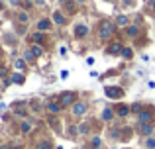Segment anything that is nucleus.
Returning <instances> with one entry per match:
<instances>
[{
    "instance_id": "f257e3e1",
    "label": "nucleus",
    "mask_w": 155,
    "mask_h": 149,
    "mask_svg": "<svg viewBox=\"0 0 155 149\" xmlns=\"http://www.w3.org/2000/svg\"><path fill=\"white\" fill-rule=\"evenodd\" d=\"M112 31H114V24L112 22H102V26H100V37L108 39L110 35H112Z\"/></svg>"
},
{
    "instance_id": "f03ea898",
    "label": "nucleus",
    "mask_w": 155,
    "mask_h": 149,
    "mask_svg": "<svg viewBox=\"0 0 155 149\" xmlns=\"http://www.w3.org/2000/svg\"><path fill=\"white\" fill-rule=\"evenodd\" d=\"M73 100H75V92H63V94H61V100H59V102L63 104V106H67V104H71Z\"/></svg>"
},
{
    "instance_id": "7ed1b4c3",
    "label": "nucleus",
    "mask_w": 155,
    "mask_h": 149,
    "mask_svg": "<svg viewBox=\"0 0 155 149\" xmlns=\"http://www.w3.org/2000/svg\"><path fill=\"white\" fill-rule=\"evenodd\" d=\"M106 94L110 96V98H120L122 94H124V92H122V88H106Z\"/></svg>"
},
{
    "instance_id": "20e7f679",
    "label": "nucleus",
    "mask_w": 155,
    "mask_h": 149,
    "mask_svg": "<svg viewBox=\"0 0 155 149\" xmlns=\"http://www.w3.org/2000/svg\"><path fill=\"white\" fill-rule=\"evenodd\" d=\"M84 112H87V106H84L83 102H77L75 106H73V114L75 116H81V114H84Z\"/></svg>"
},
{
    "instance_id": "39448f33",
    "label": "nucleus",
    "mask_w": 155,
    "mask_h": 149,
    "mask_svg": "<svg viewBox=\"0 0 155 149\" xmlns=\"http://www.w3.org/2000/svg\"><path fill=\"white\" fill-rule=\"evenodd\" d=\"M122 45L120 43H112V45H110V49H108V53H112V55H118V53H122Z\"/></svg>"
},
{
    "instance_id": "423d86ee",
    "label": "nucleus",
    "mask_w": 155,
    "mask_h": 149,
    "mask_svg": "<svg viewBox=\"0 0 155 149\" xmlns=\"http://www.w3.org/2000/svg\"><path fill=\"white\" fill-rule=\"evenodd\" d=\"M61 106H63V104H57V102H49V104H47V110H49V112H53V114H57V112L61 110Z\"/></svg>"
},
{
    "instance_id": "0eeeda50",
    "label": "nucleus",
    "mask_w": 155,
    "mask_h": 149,
    "mask_svg": "<svg viewBox=\"0 0 155 149\" xmlns=\"http://www.w3.org/2000/svg\"><path fill=\"white\" fill-rule=\"evenodd\" d=\"M75 34L79 35V37H81V35H87V34H88V28H87V26H77Z\"/></svg>"
},
{
    "instance_id": "6e6552de",
    "label": "nucleus",
    "mask_w": 155,
    "mask_h": 149,
    "mask_svg": "<svg viewBox=\"0 0 155 149\" xmlns=\"http://www.w3.org/2000/svg\"><path fill=\"white\" fill-rule=\"evenodd\" d=\"M12 83L24 84V75H20V73H14V75H12Z\"/></svg>"
},
{
    "instance_id": "1a4fd4ad",
    "label": "nucleus",
    "mask_w": 155,
    "mask_h": 149,
    "mask_svg": "<svg viewBox=\"0 0 155 149\" xmlns=\"http://www.w3.org/2000/svg\"><path fill=\"white\" fill-rule=\"evenodd\" d=\"M149 120H151V114H149V112H141V114H140V122L141 124H143V122L147 124Z\"/></svg>"
},
{
    "instance_id": "9d476101",
    "label": "nucleus",
    "mask_w": 155,
    "mask_h": 149,
    "mask_svg": "<svg viewBox=\"0 0 155 149\" xmlns=\"http://www.w3.org/2000/svg\"><path fill=\"white\" fill-rule=\"evenodd\" d=\"M38 30H49V20H41V22L38 24Z\"/></svg>"
},
{
    "instance_id": "9b49d317",
    "label": "nucleus",
    "mask_w": 155,
    "mask_h": 149,
    "mask_svg": "<svg viewBox=\"0 0 155 149\" xmlns=\"http://www.w3.org/2000/svg\"><path fill=\"white\" fill-rule=\"evenodd\" d=\"M53 20H55V24H63V22H65L61 12H55V14H53Z\"/></svg>"
},
{
    "instance_id": "f8f14e48",
    "label": "nucleus",
    "mask_w": 155,
    "mask_h": 149,
    "mask_svg": "<svg viewBox=\"0 0 155 149\" xmlns=\"http://www.w3.org/2000/svg\"><path fill=\"white\" fill-rule=\"evenodd\" d=\"M137 31H140V30H137L136 26H130V28H128V35H130V37H136Z\"/></svg>"
},
{
    "instance_id": "ddd939ff",
    "label": "nucleus",
    "mask_w": 155,
    "mask_h": 149,
    "mask_svg": "<svg viewBox=\"0 0 155 149\" xmlns=\"http://www.w3.org/2000/svg\"><path fill=\"white\" fill-rule=\"evenodd\" d=\"M118 26H128V18H126V16H118Z\"/></svg>"
},
{
    "instance_id": "4468645a",
    "label": "nucleus",
    "mask_w": 155,
    "mask_h": 149,
    "mask_svg": "<svg viewBox=\"0 0 155 149\" xmlns=\"http://www.w3.org/2000/svg\"><path fill=\"white\" fill-rule=\"evenodd\" d=\"M128 112H130V108H128V106H120V108H118V114H120V116H126Z\"/></svg>"
},
{
    "instance_id": "2eb2a0df",
    "label": "nucleus",
    "mask_w": 155,
    "mask_h": 149,
    "mask_svg": "<svg viewBox=\"0 0 155 149\" xmlns=\"http://www.w3.org/2000/svg\"><path fill=\"white\" fill-rule=\"evenodd\" d=\"M141 134L149 135V134H151V126H147V124H145V126H141Z\"/></svg>"
},
{
    "instance_id": "dca6fc26",
    "label": "nucleus",
    "mask_w": 155,
    "mask_h": 149,
    "mask_svg": "<svg viewBox=\"0 0 155 149\" xmlns=\"http://www.w3.org/2000/svg\"><path fill=\"white\" fill-rule=\"evenodd\" d=\"M102 118H104V120H110V118H112V110H110V108H106V110H104Z\"/></svg>"
},
{
    "instance_id": "f3484780",
    "label": "nucleus",
    "mask_w": 155,
    "mask_h": 149,
    "mask_svg": "<svg viewBox=\"0 0 155 149\" xmlns=\"http://www.w3.org/2000/svg\"><path fill=\"white\" fill-rule=\"evenodd\" d=\"M31 53H34V55H41V47H39V45H34V47H31Z\"/></svg>"
},
{
    "instance_id": "a211bd4d",
    "label": "nucleus",
    "mask_w": 155,
    "mask_h": 149,
    "mask_svg": "<svg viewBox=\"0 0 155 149\" xmlns=\"http://www.w3.org/2000/svg\"><path fill=\"white\" fill-rule=\"evenodd\" d=\"M14 67H16L18 71H22V69H24V61H22V59H18V61L14 63Z\"/></svg>"
},
{
    "instance_id": "6ab92c4d",
    "label": "nucleus",
    "mask_w": 155,
    "mask_h": 149,
    "mask_svg": "<svg viewBox=\"0 0 155 149\" xmlns=\"http://www.w3.org/2000/svg\"><path fill=\"white\" fill-rule=\"evenodd\" d=\"M30 130H31V124L30 122H24L22 124V131H30Z\"/></svg>"
},
{
    "instance_id": "aec40b11",
    "label": "nucleus",
    "mask_w": 155,
    "mask_h": 149,
    "mask_svg": "<svg viewBox=\"0 0 155 149\" xmlns=\"http://www.w3.org/2000/svg\"><path fill=\"white\" fill-rule=\"evenodd\" d=\"M18 18H20V22H24V24L28 22V14H26V12H20V16H18Z\"/></svg>"
},
{
    "instance_id": "412c9836",
    "label": "nucleus",
    "mask_w": 155,
    "mask_h": 149,
    "mask_svg": "<svg viewBox=\"0 0 155 149\" xmlns=\"http://www.w3.org/2000/svg\"><path fill=\"white\" fill-rule=\"evenodd\" d=\"M122 55H124V57H132V49H124V51H122Z\"/></svg>"
},
{
    "instance_id": "4be33fe9",
    "label": "nucleus",
    "mask_w": 155,
    "mask_h": 149,
    "mask_svg": "<svg viewBox=\"0 0 155 149\" xmlns=\"http://www.w3.org/2000/svg\"><path fill=\"white\" fill-rule=\"evenodd\" d=\"M92 145L98 149V145H100V138H92Z\"/></svg>"
},
{
    "instance_id": "5701e85b",
    "label": "nucleus",
    "mask_w": 155,
    "mask_h": 149,
    "mask_svg": "<svg viewBox=\"0 0 155 149\" xmlns=\"http://www.w3.org/2000/svg\"><path fill=\"white\" fill-rule=\"evenodd\" d=\"M147 147H151V149L155 147V139H153V138H151V139H147Z\"/></svg>"
},
{
    "instance_id": "b1692460",
    "label": "nucleus",
    "mask_w": 155,
    "mask_h": 149,
    "mask_svg": "<svg viewBox=\"0 0 155 149\" xmlns=\"http://www.w3.org/2000/svg\"><path fill=\"white\" fill-rule=\"evenodd\" d=\"M34 41H41V34H35L34 35Z\"/></svg>"
},
{
    "instance_id": "393cba45",
    "label": "nucleus",
    "mask_w": 155,
    "mask_h": 149,
    "mask_svg": "<svg viewBox=\"0 0 155 149\" xmlns=\"http://www.w3.org/2000/svg\"><path fill=\"white\" fill-rule=\"evenodd\" d=\"M10 2H12V4H18V2H20V0H10Z\"/></svg>"
},
{
    "instance_id": "a878e982",
    "label": "nucleus",
    "mask_w": 155,
    "mask_h": 149,
    "mask_svg": "<svg viewBox=\"0 0 155 149\" xmlns=\"http://www.w3.org/2000/svg\"><path fill=\"white\" fill-rule=\"evenodd\" d=\"M0 8H2V0H0Z\"/></svg>"
},
{
    "instance_id": "bb28decb",
    "label": "nucleus",
    "mask_w": 155,
    "mask_h": 149,
    "mask_svg": "<svg viewBox=\"0 0 155 149\" xmlns=\"http://www.w3.org/2000/svg\"><path fill=\"white\" fill-rule=\"evenodd\" d=\"M79 2H83V0H79Z\"/></svg>"
},
{
    "instance_id": "cd10ccee",
    "label": "nucleus",
    "mask_w": 155,
    "mask_h": 149,
    "mask_svg": "<svg viewBox=\"0 0 155 149\" xmlns=\"http://www.w3.org/2000/svg\"><path fill=\"white\" fill-rule=\"evenodd\" d=\"M59 2H63V0H59Z\"/></svg>"
},
{
    "instance_id": "c85d7f7f",
    "label": "nucleus",
    "mask_w": 155,
    "mask_h": 149,
    "mask_svg": "<svg viewBox=\"0 0 155 149\" xmlns=\"http://www.w3.org/2000/svg\"><path fill=\"white\" fill-rule=\"evenodd\" d=\"M0 83H2V80H0Z\"/></svg>"
}]
</instances>
